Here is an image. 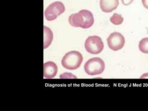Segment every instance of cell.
Here are the masks:
<instances>
[{"instance_id":"ba28073f","label":"cell","mask_w":148,"mask_h":111,"mask_svg":"<svg viewBox=\"0 0 148 111\" xmlns=\"http://www.w3.org/2000/svg\"><path fill=\"white\" fill-rule=\"evenodd\" d=\"M100 7L106 13L111 12L116 9L119 5V0H100Z\"/></svg>"},{"instance_id":"6da1fadb","label":"cell","mask_w":148,"mask_h":111,"mask_svg":"<svg viewBox=\"0 0 148 111\" xmlns=\"http://www.w3.org/2000/svg\"><path fill=\"white\" fill-rule=\"evenodd\" d=\"M69 22L73 27L88 29L94 24V17L90 11L83 10L69 16Z\"/></svg>"},{"instance_id":"277c9868","label":"cell","mask_w":148,"mask_h":111,"mask_svg":"<svg viewBox=\"0 0 148 111\" xmlns=\"http://www.w3.org/2000/svg\"><path fill=\"white\" fill-rule=\"evenodd\" d=\"M104 47L102 39L98 36L88 37L85 43V48L86 51L91 54H99L102 52Z\"/></svg>"},{"instance_id":"52a82bcc","label":"cell","mask_w":148,"mask_h":111,"mask_svg":"<svg viewBox=\"0 0 148 111\" xmlns=\"http://www.w3.org/2000/svg\"><path fill=\"white\" fill-rule=\"evenodd\" d=\"M58 73V67L52 61H48L44 64V77L47 79L53 78Z\"/></svg>"},{"instance_id":"7a4b0ae2","label":"cell","mask_w":148,"mask_h":111,"mask_svg":"<svg viewBox=\"0 0 148 111\" xmlns=\"http://www.w3.org/2000/svg\"><path fill=\"white\" fill-rule=\"evenodd\" d=\"M82 54L76 51H72L65 54L61 61V64L65 69L75 70L78 69L82 64Z\"/></svg>"},{"instance_id":"8992f818","label":"cell","mask_w":148,"mask_h":111,"mask_svg":"<svg viewBox=\"0 0 148 111\" xmlns=\"http://www.w3.org/2000/svg\"><path fill=\"white\" fill-rule=\"evenodd\" d=\"M109 47L115 51L121 49L125 43L124 37L120 33L114 32L110 35L107 39Z\"/></svg>"},{"instance_id":"7c38bea8","label":"cell","mask_w":148,"mask_h":111,"mask_svg":"<svg viewBox=\"0 0 148 111\" xmlns=\"http://www.w3.org/2000/svg\"><path fill=\"white\" fill-rule=\"evenodd\" d=\"M134 0H121L122 2L125 5H128L133 2Z\"/></svg>"},{"instance_id":"3957f363","label":"cell","mask_w":148,"mask_h":111,"mask_svg":"<svg viewBox=\"0 0 148 111\" xmlns=\"http://www.w3.org/2000/svg\"><path fill=\"white\" fill-rule=\"evenodd\" d=\"M84 69L85 71L89 75H100L105 70V63L99 57L91 58L85 64Z\"/></svg>"},{"instance_id":"9c48e42d","label":"cell","mask_w":148,"mask_h":111,"mask_svg":"<svg viewBox=\"0 0 148 111\" xmlns=\"http://www.w3.org/2000/svg\"><path fill=\"white\" fill-rule=\"evenodd\" d=\"M44 49L49 47L51 44L53 38V35L51 30L48 27L44 26Z\"/></svg>"},{"instance_id":"4fadbf2b","label":"cell","mask_w":148,"mask_h":111,"mask_svg":"<svg viewBox=\"0 0 148 111\" xmlns=\"http://www.w3.org/2000/svg\"><path fill=\"white\" fill-rule=\"evenodd\" d=\"M142 3L144 7L148 9V0H142Z\"/></svg>"},{"instance_id":"8fae6325","label":"cell","mask_w":148,"mask_h":111,"mask_svg":"<svg viewBox=\"0 0 148 111\" xmlns=\"http://www.w3.org/2000/svg\"><path fill=\"white\" fill-rule=\"evenodd\" d=\"M123 20L124 19L121 14L117 13L114 14L110 18L111 22L116 25H120L123 22Z\"/></svg>"},{"instance_id":"30bf717a","label":"cell","mask_w":148,"mask_h":111,"mask_svg":"<svg viewBox=\"0 0 148 111\" xmlns=\"http://www.w3.org/2000/svg\"><path fill=\"white\" fill-rule=\"evenodd\" d=\"M139 48L143 53L148 54V38H144L140 41Z\"/></svg>"},{"instance_id":"5b68a950","label":"cell","mask_w":148,"mask_h":111,"mask_svg":"<svg viewBox=\"0 0 148 111\" xmlns=\"http://www.w3.org/2000/svg\"><path fill=\"white\" fill-rule=\"evenodd\" d=\"M65 7L61 2L56 1L52 3L49 6L45 12V15L47 20L53 21L57 18L60 14L64 13Z\"/></svg>"}]
</instances>
